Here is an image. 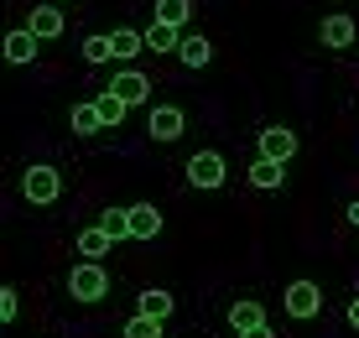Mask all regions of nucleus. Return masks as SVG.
Returning a JSON list of instances; mask_svg holds the SVG:
<instances>
[{"mask_svg": "<svg viewBox=\"0 0 359 338\" xmlns=\"http://www.w3.org/2000/svg\"><path fill=\"white\" fill-rule=\"evenodd\" d=\"M68 292L79 297V302H99V297L109 292L104 266H99V260H79V266H73V276H68Z\"/></svg>", "mask_w": 359, "mask_h": 338, "instance_id": "obj_1", "label": "nucleus"}, {"mask_svg": "<svg viewBox=\"0 0 359 338\" xmlns=\"http://www.w3.org/2000/svg\"><path fill=\"white\" fill-rule=\"evenodd\" d=\"M21 193H27V203H57V193H63V177H57V167H27V177H21Z\"/></svg>", "mask_w": 359, "mask_h": 338, "instance_id": "obj_2", "label": "nucleus"}, {"mask_svg": "<svg viewBox=\"0 0 359 338\" xmlns=\"http://www.w3.org/2000/svg\"><path fill=\"white\" fill-rule=\"evenodd\" d=\"M224 177H229V167H224L219 151H193L188 156V182L193 187H208V193H214V187H224Z\"/></svg>", "mask_w": 359, "mask_h": 338, "instance_id": "obj_3", "label": "nucleus"}, {"mask_svg": "<svg viewBox=\"0 0 359 338\" xmlns=\"http://www.w3.org/2000/svg\"><path fill=\"white\" fill-rule=\"evenodd\" d=\"M281 307H287L292 318H318V312H323V286L318 281H292L287 292H281Z\"/></svg>", "mask_w": 359, "mask_h": 338, "instance_id": "obj_4", "label": "nucleus"}, {"mask_svg": "<svg viewBox=\"0 0 359 338\" xmlns=\"http://www.w3.org/2000/svg\"><path fill=\"white\" fill-rule=\"evenodd\" d=\"M146 130H151V141H177V135H182V109L177 104H151Z\"/></svg>", "mask_w": 359, "mask_h": 338, "instance_id": "obj_5", "label": "nucleus"}, {"mask_svg": "<svg viewBox=\"0 0 359 338\" xmlns=\"http://www.w3.org/2000/svg\"><path fill=\"white\" fill-rule=\"evenodd\" d=\"M261 156L292 161L297 156V130H287V125H266V130H261Z\"/></svg>", "mask_w": 359, "mask_h": 338, "instance_id": "obj_6", "label": "nucleus"}, {"mask_svg": "<svg viewBox=\"0 0 359 338\" xmlns=\"http://www.w3.org/2000/svg\"><path fill=\"white\" fill-rule=\"evenodd\" d=\"M109 89L126 99V104H146V99H151V79H146V73H135V68H120Z\"/></svg>", "mask_w": 359, "mask_h": 338, "instance_id": "obj_7", "label": "nucleus"}, {"mask_svg": "<svg viewBox=\"0 0 359 338\" xmlns=\"http://www.w3.org/2000/svg\"><path fill=\"white\" fill-rule=\"evenodd\" d=\"M162 234V214L151 203H130V240H156Z\"/></svg>", "mask_w": 359, "mask_h": 338, "instance_id": "obj_8", "label": "nucleus"}, {"mask_svg": "<svg viewBox=\"0 0 359 338\" xmlns=\"http://www.w3.org/2000/svg\"><path fill=\"white\" fill-rule=\"evenodd\" d=\"M318 36H323V47H349L354 42V16H323V27H318Z\"/></svg>", "mask_w": 359, "mask_h": 338, "instance_id": "obj_9", "label": "nucleus"}, {"mask_svg": "<svg viewBox=\"0 0 359 338\" xmlns=\"http://www.w3.org/2000/svg\"><path fill=\"white\" fill-rule=\"evenodd\" d=\"M36 42H42V36H36L32 27L11 32V36H6V62H32V58H36Z\"/></svg>", "mask_w": 359, "mask_h": 338, "instance_id": "obj_10", "label": "nucleus"}, {"mask_svg": "<svg viewBox=\"0 0 359 338\" xmlns=\"http://www.w3.org/2000/svg\"><path fill=\"white\" fill-rule=\"evenodd\" d=\"M73 245H79V255H83V260H104L109 250H115V240H109V234L99 229V224H94V229H83Z\"/></svg>", "mask_w": 359, "mask_h": 338, "instance_id": "obj_11", "label": "nucleus"}, {"mask_svg": "<svg viewBox=\"0 0 359 338\" xmlns=\"http://www.w3.org/2000/svg\"><path fill=\"white\" fill-rule=\"evenodd\" d=\"M177 27H167V21L151 16V27H146V53H177Z\"/></svg>", "mask_w": 359, "mask_h": 338, "instance_id": "obj_12", "label": "nucleus"}, {"mask_svg": "<svg viewBox=\"0 0 359 338\" xmlns=\"http://www.w3.org/2000/svg\"><path fill=\"white\" fill-rule=\"evenodd\" d=\"M27 27L47 42V36H57V32H63V11H57V6H36L32 16H27Z\"/></svg>", "mask_w": 359, "mask_h": 338, "instance_id": "obj_13", "label": "nucleus"}, {"mask_svg": "<svg viewBox=\"0 0 359 338\" xmlns=\"http://www.w3.org/2000/svg\"><path fill=\"white\" fill-rule=\"evenodd\" d=\"M177 58L188 62V68H203V62L214 58V42H208V36H198V32H193V36H182V42H177Z\"/></svg>", "mask_w": 359, "mask_h": 338, "instance_id": "obj_14", "label": "nucleus"}, {"mask_svg": "<svg viewBox=\"0 0 359 338\" xmlns=\"http://www.w3.org/2000/svg\"><path fill=\"white\" fill-rule=\"evenodd\" d=\"M261 323H266L261 302H234V307H229V328H234V333H250V328H261Z\"/></svg>", "mask_w": 359, "mask_h": 338, "instance_id": "obj_15", "label": "nucleus"}, {"mask_svg": "<svg viewBox=\"0 0 359 338\" xmlns=\"http://www.w3.org/2000/svg\"><path fill=\"white\" fill-rule=\"evenodd\" d=\"M250 182H255V187H281V182H287V161L261 156V161L250 167Z\"/></svg>", "mask_w": 359, "mask_h": 338, "instance_id": "obj_16", "label": "nucleus"}, {"mask_svg": "<svg viewBox=\"0 0 359 338\" xmlns=\"http://www.w3.org/2000/svg\"><path fill=\"white\" fill-rule=\"evenodd\" d=\"M172 307H177V302H172V292H162V286H151V292H141V307H135V312H146V318H172Z\"/></svg>", "mask_w": 359, "mask_h": 338, "instance_id": "obj_17", "label": "nucleus"}, {"mask_svg": "<svg viewBox=\"0 0 359 338\" xmlns=\"http://www.w3.org/2000/svg\"><path fill=\"white\" fill-rule=\"evenodd\" d=\"M188 16H193V0H156V21H167V27H188Z\"/></svg>", "mask_w": 359, "mask_h": 338, "instance_id": "obj_18", "label": "nucleus"}, {"mask_svg": "<svg viewBox=\"0 0 359 338\" xmlns=\"http://www.w3.org/2000/svg\"><path fill=\"white\" fill-rule=\"evenodd\" d=\"M109 42H115V58L146 53V32H130V27H115V32H109Z\"/></svg>", "mask_w": 359, "mask_h": 338, "instance_id": "obj_19", "label": "nucleus"}, {"mask_svg": "<svg viewBox=\"0 0 359 338\" xmlns=\"http://www.w3.org/2000/svg\"><path fill=\"white\" fill-rule=\"evenodd\" d=\"M99 229L109 234V240H130V208H104V219H99Z\"/></svg>", "mask_w": 359, "mask_h": 338, "instance_id": "obj_20", "label": "nucleus"}, {"mask_svg": "<svg viewBox=\"0 0 359 338\" xmlns=\"http://www.w3.org/2000/svg\"><path fill=\"white\" fill-rule=\"evenodd\" d=\"M99 125H104V115H99L94 99H89V104H73V130H79V135H94Z\"/></svg>", "mask_w": 359, "mask_h": 338, "instance_id": "obj_21", "label": "nucleus"}, {"mask_svg": "<svg viewBox=\"0 0 359 338\" xmlns=\"http://www.w3.org/2000/svg\"><path fill=\"white\" fill-rule=\"evenodd\" d=\"M94 104H99V115H104V125H120V120H126V109H130V104H126V99H120L115 89H104V94L94 99Z\"/></svg>", "mask_w": 359, "mask_h": 338, "instance_id": "obj_22", "label": "nucleus"}, {"mask_svg": "<svg viewBox=\"0 0 359 338\" xmlns=\"http://www.w3.org/2000/svg\"><path fill=\"white\" fill-rule=\"evenodd\" d=\"M126 338H162V318H146V312H135L126 323Z\"/></svg>", "mask_w": 359, "mask_h": 338, "instance_id": "obj_23", "label": "nucleus"}, {"mask_svg": "<svg viewBox=\"0 0 359 338\" xmlns=\"http://www.w3.org/2000/svg\"><path fill=\"white\" fill-rule=\"evenodd\" d=\"M109 58H115V42H109V36H89V42H83V62L99 68V62H109Z\"/></svg>", "mask_w": 359, "mask_h": 338, "instance_id": "obj_24", "label": "nucleus"}, {"mask_svg": "<svg viewBox=\"0 0 359 338\" xmlns=\"http://www.w3.org/2000/svg\"><path fill=\"white\" fill-rule=\"evenodd\" d=\"M16 307H21V297L6 286V292H0V323H16Z\"/></svg>", "mask_w": 359, "mask_h": 338, "instance_id": "obj_25", "label": "nucleus"}, {"mask_svg": "<svg viewBox=\"0 0 359 338\" xmlns=\"http://www.w3.org/2000/svg\"><path fill=\"white\" fill-rule=\"evenodd\" d=\"M240 338H276V333H271V323H261V328H250V333H240Z\"/></svg>", "mask_w": 359, "mask_h": 338, "instance_id": "obj_26", "label": "nucleus"}, {"mask_svg": "<svg viewBox=\"0 0 359 338\" xmlns=\"http://www.w3.org/2000/svg\"><path fill=\"white\" fill-rule=\"evenodd\" d=\"M349 323H354V328H359V297H354V302H349Z\"/></svg>", "mask_w": 359, "mask_h": 338, "instance_id": "obj_27", "label": "nucleus"}, {"mask_svg": "<svg viewBox=\"0 0 359 338\" xmlns=\"http://www.w3.org/2000/svg\"><path fill=\"white\" fill-rule=\"evenodd\" d=\"M349 224H359V203H349Z\"/></svg>", "mask_w": 359, "mask_h": 338, "instance_id": "obj_28", "label": "nucleus"}]
</instances>
